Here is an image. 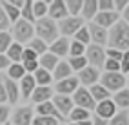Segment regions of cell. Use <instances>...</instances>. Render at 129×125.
Here are the masks:
<instances>
[{
    "label": "cell",
    "instance_id": "40",
    "mask_svg": "<svg viewBox=\"0 0 129 125\" xmlns=\"http://www.w3.org/2000/svg\"><path fill=\"white\" fill-rule=\"evenodd\" d=\"M60 121L51 116H35L33 118V125H58Z\"/></svg>",
    "mask_w": 129,
    "mask_h": 125
},
{
    "label": "cell",
    "instance_id": "46",
    "mask_svg": "<svg viewBox=\"0 0 129 125\" xmlns=\"http://www.w3.org/2000/svg\"><path fill=\"white\" fill-rule=\"evenodd\" d=\"M7 27H11V22H9V18L6 16V13L0 9V33L7 31Z\"/></svg>",
    "mask_w": 129,
    "mask_h": 125
},
{
    "label": "cell",
    "instance_id": "7",
    "mask_svg": "<svg viewBox=\"0 0 129 125\" xmlns=\"http://www.w3.org/2000/svg\"><path fill=\"white\" fill-rule=\"evenodd\" d=\"M73 103H75V107H80V109H85V111H94V107H96V102L91 98V94H89V89L87 87H78L73 93Z\"/></svg>",
    "mask_w": 129,
    "mask_h": 125
},
{
    "label": "cell",
    "instance_id": "41",
    "mask_svg": "<svg viewBox=\"0 0 129 125\" xmlns=\"http://www.w3.org/2000/svg\"><path fill=\"white\" fill-rule=\"evenodd\" d=\"M96 6H98V13L115 11V0H96Z\"/></svg>",
    "mask_w": 129,
    "mask_h": 125
},
{
    "label": "cell",
    "instance_id": "54",
    "mask_svg": "<svg viewBox=\"0 0 129 125\" xmlns=\"http://www.w3.org/2000/svg\"><path fill=\"white\" fill-rule=\"evenodd\" d=\"M4 125H13V123H11V121H6V123H4Z\"/></svg>",
    "mask_w": 129,
    "mask_h": 125
},
{
    "label": "cell",
    "instance_id": "11",
    "mask_svg": "<svg viewBox=\"0 0 129 125\" xmlns=\"http://www.w3.org/2000/svg\"><path fill=\"white\" fill-rule=\"evenodd\" d=\"M66 16H69V15H67L64 0H51L49 6H47V18L55 20V22H60V20H64Z\"/></svg>",
    "mask_w": 129,
    "mask_h": 125
},
{
    "label": "cell",
    "instance_id": "34",
    "mask_svg": "<svg viewBox=\"0 0 129 125\" xmlns=\"http://www.w3.org/2000/svg\"><path fill=\"white\" fill-rule=\"evenodd\" d=\"M66 2V9L69 16H80L82 13V2L84 0H64Z\"/></svg>",
    "mask_w": 129,
    "mask_h": 125
},
{
    "label": "cell",
    "instance_id": "47",
    "mask_svg": "<svg viewBox=\"0 0 129 125\" xmlns=\"http://www.w3.org/2000/svg\"><path fill=\"white\" fill-rule=\"evenodd\" d=\"M127 0H115V13H118V15H122L124 11H125V7H127Z\"/></svg>",
    "mask_w": 129,
    "mask_h": 125
},
{
    "label": "cell",
    "instance_id": "18",
    "mask_svg": "<svg viewBox=\"0 0 129 125\" xmlns=\"http://www.w3.org/2000/svg\"><path fill=\"white\" fill-rule=\"evenodd\" d=\"M35 87H37V83H35L33 74H25V76L18 82V89H20V96L22 98H31Z\"/></svg>",
    "mask_w": 129,
    "mask_h": 125
},
{
    "label": "cell",
    "instance_id": "21",
    "mask_svg": "<svg viewBox=\"0 0 129 125\" xmlns=\"http://www.w3.org/2000/svg\"><path fill=\"white\" fill-rule=\"evenodd\" d=\"M4 89H6V94H7V102L9 103H16L18 102V96H20V89H18V83L6 78L4 82Z\"/></svg>",
    "mask_w": 129,
    "mask_h": 125
},
{
    "label": "cell",
    "instance_id": "6",
    "mask_svg": "<svg viewBox=\"0 0 129 125\" xmlns=\"http://www.w3.org/2000/svg\"><path fill=\"white\" fill-rule=\"evenodd\" d=\"M80 27H84V18L82 16H66L64 20L58 22V33L64 38L67 36H75V33Z\"/></svg>",
    "mask_w": 129,
    "mask_h": 125
},
{
    "label": "cell",
    "instance_id": "10",
    "mask_svg": "<svg viewBox=\"0 0 129 125\" xmlns=\"http://www.w3.org/2000/svg\"><path fill=\"white\" fill-rule=\"evenodd\" d=\"M116 112H118V109H116V105L113 103V100H111V98L104 100V102H98L96 107H94V116H98V118L106 120V121H109Z\"/></svg>",
    "mask_w": 129,
    "mask_h": 125
},
{
    "label": "cell",
    "instance_id": "12",
    "mask_svg": "<svg viewBox=\"0 0 129 125\" xmlns=\"http://www.w3.org/2000/svg\"><path fill=\"white\" fill-rule=\"evenodd\" d=\"M80 87V83H78V78L75 76H69V78H66V80H60L56 82V85H55V91H56V94H64V96H71L76 89Z\"/></svg>",
    "mask_w": 129,
    "mask_h": 125
},
{
    "label": "cell",
    "instance_id": "50",
    "mask_svg": "<svg viewBox=\"0 0 129 125\" xmlns=\"http://www.w3.org/2000/svg\"><path fill=\"white\" fill-rule=\"evenodd\" d=\"M7 102V94H6V89H4V83H0V105H4Z\"/></svg>",
    "mask_w": 129,
    "mask_h": 125
},
{
    "label": "cell",
    "instance_id": "31",
    "mask_svg": "<svg viewBox=\"0 0 129 125\" xmlns=\"http://www.w3.org/2000/svg\"><path fill=\"white\" fill-rule=\"evenodd\" d=\"M67 118L71 120V123H78V121H85V120H91V112L85 111V109H80V107H75V109L69 112Z\"/></svg>",
    "mask_w": 129,
    "mask_h": 125
},
{
    "label": "cell",
    "instance_id": "55",
    "mask_svg": "<svg viewBox=\"0 0 129 125\" xmlns=\"http://www.w3.org/2000/svg\"><path fill=\"white\" fill-rule=\"evenodd\" d=\"M125 87H127V89H129V80H127V85H125Z\"/></svg>",
    "mask_w": 129,
    "mask_h": 125
},
{
    "label": "cell",
    "instance_id": "23",
    "mask_svg": "<svg viewBox=\"0 0 129 125\" xmlns=\"http://www.w3.org/2000/svg\"><path fill=\"white\" fill-rule=\"evenodd\" d=\"M0 9H2L4 13H6V16L9 18V22H11V26L15 22H18L20 20V9L16 6H13V2L11 0H6V2H0Z\"/></svg>",
    "mask_w": 129,
    "mask_h": 125
},
{
    "label": "cell",
    "instance_id": "17",
    "mask_svg": "<svg viewBox=\"0 0 129 125\" xmlns=\"http://www.w3.org/2000/svg\"><path fill=\"white\" fill-rule=\"evenodd\" d=\"M31 98H33V102H35L37 105L44 103V102H51V98H53V89H51V85L49 87L37 85L35 91H33V94H31Z\"/></svg>",
    "mask_w": 129,
    "mask_h": 125
},
{
    "label": "cell",
    "instance_id": "13",
    "mask_svg": "<svg viewBox=\"0 0 129 125\" xmlns=\"http://www.w3.org/2000/svg\"><path fill=\"white\" fill-rule=\"evenodd\" d=\"M120 20V15L115 13V11H106V13H96V16L93 18V22L96 26L104 27V29H111L115 24Z\"/></svg>",
    "mask_w": 129,
    "mask_h": 125
},
{
    "label": "cell",
    "instance_id": "1",
    "mask_svg": "<svg viewBox=\"0 0 129 125\" xmlns=\"http://www.w3.org/2000/svg\"><path fill=\"white\" fill-rule=\"evenodd\" d=\"M107 47L116 51H129V26L120 18L111 29H107Z\"/></svg>",
    "mask_w": 129,
    "mask_h": 125
},
{
    "label": "cell",
    "instance_id": "4",
    "mask_svg": "<svg viewBox=\"0 0 129 125\" xmlns=\"http://www.w3.org/2000/svg\"><path fill=\"white\" fill-rule=\"evenodd\" d=\"M100 85H104L109 93H118L120 89H124L127 85V78H125V74H122L120 71L116 73H107L104 71L100 74Z\"/></svg>",
    "mask_w": 129,
    "mask_h": 125
},
{
    "label": "cell",
    "instance_id": "32",
    "mask_svg": "<svg viewBox=\"0 0 129 125\" xmlns=\"http://www.w3.org/2000/svg\"><path fill=\"white\" fill-rule=\"evenodd\" d=\"M20 18L25 22L35 24V16H33V0H24V6L20 9Z\"/></svg>",
    "mask_w": 129,
    "mask_h": 125
},
{
    "label": "cell",
    "instance_id": "44",
    "mask_svg": "<svg viewBox=\"0 0 129 125\" xmlns=\"http://www.w3.org/2000/svg\"><path fill=\"white\" fill-rule=\"evenodd\" d=\"M104 69H106L107 73H116V71H120V64L115 62V60H109V58H106V62H104Z\"/></svg>",
    "mask_w": 129,
    "mask_h": 125
},
{
    "label": "cell",
    "instance_id": "49",
    "mask_svg": "<svg viewBox=\"0 0 129 125\" xmlns=\"http://www.w3.org/2000/svg\"><path fill=\"white\" fill-rule=\"evenodd\" d=\"M11 65V62L7 60V56L6 54H0V71H4V69H7Z\"/></svg>",
    "mask_w": 129,
    "mask_h": 125
},
{
    "label": "cell",
    "instance_id": "30",
    "mask_svg": "<svg viewBox=\"0 0 129 125\" xmlns=\"http://www.w3.org/2000/svg\"><path fill=\"white\" fill-rule=\"evenodd\" d=\"M47 6H49V2H46V0H33V16H35V22L47 16Z\"/></svg>",
    "mask_w": 129,
    "mask_h": 125
},
{
    "label": "cell",
    "instance_id": "36",
    "mask_svg": "<svg viewBox=\"0 0 129 125\" xmlns=\"http://www.w3.org/2000/svg\"><path fill=\"white\" fill-rule=\"evenodd\" d=\"M67 64H69V67L71 71L75 73H80L84 67H87V60H85V56H75V58H69L67 60Z\"/></svg>",
    "mask_w": 129,
    "mask_h": 125
},
{
    "label": "cell",
    "instance_id": "56",
    "mask_svg": "<svg viewBox=\"0 0 129 125\" xmlns=\"http://www.w3.org/2000/svg\"><path fill=\"white\" fill-rule=\"evenodd\" d=\"M69 125H76V123H69Z\"/></svg>",
    "mask_w": 129,
    "mask_h": 125
},
{
    "label": "cell",
    "instance_id": "33",
    "mask_svg": "<svg viewBox=\"0 0 129 125\" xmlns=\"http://www.w3.org/2000/svg\"><path fill=\"white\" fill-rule=\"evenodd\" d=\"M27 49H31L37 56H42L44 53H47V44H46V42H42L40 38H33L27 44Z\"/></svg>",
    "mask_w": 129,
    "mask_h": 125
},
{
    "label": "cell",
    "instance_id": "39",
    "mask_svg": "<svg viewBox=\"0 0 129 125\" xmlns=\"http://www.w3.org/2000/svg\"><path fill=\"white\" fill-rule=\"evenodd\" d=\"M13 44V38H11V33H0V54H6V51L9 49V45Z\"/></svg>",
    "mask_w": 129,
    "mask_h": 125
},
{
    "label": "cell",
    "instance_id": "3",
    "mask_svg": "<svg viewBox=\"0 0 129 125\" xmlns=\"http://www.w3.org/2000/svg\"><path fill=\"white\" fill-rule=\"evenodd\" d=\"M33 35H35V24H31V22H25L20 18L18 22H15L11 26V38H13V42H16L20 45L29 44L35 38Z\"/></svg>",
    "mask_w": 129,
    "mask_h": 125
},
{
    "label": "cell",
    "instance_id": "45",
    "mask_svg": "<svg viewBox=\"0 0 129 125\" xmlns=\"http://www.w3.org/2000/svg\"><path fill=\"white\" fill-rule=\"evenodd\" d=\"M9 116H11L9 107H7L6 103H4V105H0V125H4L6 121H9Z\"/></svg>",
    "mask_w": 129,
    "mask_h": 125
},
{
    "label": "cell",
    "instance_id": "35",
    "mask_svg": "<svg viewBox=\"0 0 129 125\" xmlns=\"http://www.w3.org/2000/svg\"><path fill=\"white\" fill-rule=\"evenodd\" d=\"M75 42H80L82 45H91V36H89V29H87V26H84V27H80L78 31L75 33Z\"/></svg>",
    "mask_w": 129,
    "mask_h": 125
},
{
    "label": "cell",
    "instance_id": "43",
    "mask_svg": "<svg viewBox=\"0 0 129 125\" xmlns=\"http://www.w3.org/2000/svg\"><path fill=\"white\" fill-rule=\"evenodd\" d=\"M120 73L129 74V51H125L122 54V60H120Z\"/></svg>",
    "mask_w": 129,
    "mask_h": 125
},
{
    "label": "cell",
    "instance_id": "57",
    "mask_svg": "<svg viewBox=\"0 0 129 125\" xmlns=\"http://www.w3.org/2000/svg\"><path fill=\"white\" fill-rule=\"evenodd\" d=\"M127 76H129V74H127Z\"/></svg>",
    "mask_w": 129,
    "mask_h": 125
},
{
    "label": "cell",
    "instance_id": "29",
    "mask_svg": "<svg viewBox=\"0 0 129 125\" xmlns=\"http://www.w3.org/2000/svg\"><path fill=\"white\" fill-rule=\"evenodd\" d=\"M25 74H27V73H25V69L22 67V64H11L9 67H7V78L16 82V83H18Z\"/></svg>",
    "mask_w": 129,
    "mask_h": 125
},
{
    "label": "cell",
    "instance_id": "15",
    "mask_svg": "<svg viewBox=\"0 0 129 125\" xmlns=\"http://www.w3.org/2000/svg\"><path fill=\"white\" fill-rule=\"evenodd\" d=\"M13 125H31L33 123V109L31 107H18L11 114Z\"/></svg>",
    "mask_w": 129,
    "mask_h": 125
},
{
    "label": "cell",
    "instance_id": "26",
    "mask_svg": "<svg viewBox=\"0 0 129 125\" xmlns=\"http://www.w3.org/2000/svg\"><path fill=\"white\" fill-rule=\"evenodd\" d=\"M87 89H89V94H91V98H93L96 103L111 98V93H109V91H107L104 85H100V83H94V85H91V87H87Z\"/></svg>",
    "mask_w": 129,
    "mask_h": 125
},
{
    "label": "cell",
    "instance_id": "52",
    "mask_svg": "<svg viewBox=\"0 0 129 125\" xmlns=\"http://www.w3.org/2000/svg\"><path fill=\"white\" fill-rule=\"evenodd\" d=\"M122 20L127 24V26H129V4H127V7H125V11L122 13Z\"/></svg>",
    "mask_w": 129,
    "mask_h": 125
},
{
    "label": "cell",
    "instance_id": "16",
    "mask_svg": "<svg viewBox=\"0 0 129 125\" xmlns=\"http://www.w3.org/2000/svg\"><path fill=\"white\" fill-rule=\"evenodd\" d=\"M69 42H71V40H67V38H64V36H58L53 44L49 45V53L55 54L56 58L69 54Z\"/></svg>",
    "mask_w": 129,
    "mask_h": 125
},
{
    "label": "cell",
    "instance_id": "37",
    "mask_svg": "<svg viewBox=\"0 0 129 125\" xmlns=\"http://www.w3.org/2000/svg\"><path fill=\"white\" fill-rule=\"evenodd\" d=\"M107 125H129V112H127V111L116 112L113 118L107 121Z\"/></svg>",
    "mask_w": 129,
    "mask_h": 125
},
{
    "label": "cell",
    "instance_id": "5",
    "mask_svg": "<svg viewBox=\"0 0 129 125\" xmlns=\"http://www.w3.org/2000/svg\"><path fill=\"white\" fill-rule=\"evenodd\" d=\"M85 60H87V65H91V67L94 69H98L100 67H104V62H106V49L104 47H100V45H87L85 47Z\"/></svg>",
    "mask_w": 129,
    "mask_h": 125
},
{
    "label": "cell",
    "instance_id": "53",
    "mask_svg": "<svg viewBox=\"0 0 129 125\" xmlns=\"http://www.w3.org/2000/svg\"><path fill=\"white\" fill-rule=\"evenodd\" d=\"M76 125H91V120H85V121H78Z\"/></svg>",
    "mask_w": 129,
    "mask_h": 125
},
{
    "label": "cell",
    "instance_id": "38",
    "mask_svg": "<svg viewBox=\"0 0 129 125\" xmlns=\"http://www.w3.org/2000/svg\"><path fill=\"white\" fill-rule=\"evenodd\" d=\"M84 54H85V45H82L80 42L71 40V42H69V58H75V56H84Z\"/></svg>",
    "mask_w": 129,
    "mask_h": 125
},
{
    "label": "cell",
    "instance_id": "27",
    "mask_svg": "<svg viewBox=\"0 0 129 125\" xmlns=\"http://www.w3.org/2000/svg\"><path fill=\"white\" fill-rule=\"evenodd\" d=\"M22 54H24V45L16 44V42H13L9 45V49L6 51V56H7V60L11 64H20L22 62Z\"/></svg>",
    "mask_w": 129,
    "mask_h": 125
},
{
    "label": "cell",
    "instance_id": "8",
    "mask_svg": "<svg viewBox=\"0 0 129 125\" xmlns=\"http://www.w3.org/2000/svg\"><path fill=\"white\" fill-rule=\"evenodd\" d=\"M51 102H53L55 109L58 111V114L62 116V118L69 116V112L75 109V103H73V98H71V96H64V94H53Z\"/></svg>",
    "mask_w": 129,
    "mask_h": 125
},
{
    "label": "cell",
    "instance_id": "9",
    "mask_svg": "<svg viewBox=\"0 0 129 125\" xmlns=\"http://www.w3.org/2000/svg\"><path fill=\"white\" fill-rule=\"evenodd\" d=\"M76 78H78V83H82V87H91L94 83H98L100 80V71L87 65V67H84L80 73H76Z\"/></svg>",
    "mask_w": 129,
    "mask_h": 125
},
{
    "label": "cell",
    "instance_id": "2",
    "mask_svg": "<svg viewBox=\"0 0 129 125\" xmlns=\"http://www.w3.org/2000/svg\"><path fill=\"white\" fill-rule=\"evenodd\" d=\"M35 33H37V38H40L42 42H46V44H53V42L60 36L58 33V24L51 18H40L35 22Z\"/></svg>",
    "mask_w": 129,
    "mask_h": 125
},
{
    "label": "cell",
    "instance_id": "22",
    "mask_svg": "<svg viewBox=\"0 0 129 125\" xmlns=\"http://www.w3.org/2000/svg\"><path fill=\"white\" fill-rule=\"evenodd\" d=\"M53 74V80H56V82H60V80H66V78H69V76H73V71H71V67H69V64H67L66 60H60L58 64H56V67H55V71L51 73Z\"/></svg>",
    "mask_w": 129,
    "mask_h": 125
},
{
    "label": "cell",
    "instance_id": "51",
    "mask_svg": "<svg viewBox=\"0 0 129 125\" xmlns=\"http://www.w3.org/2000/svg\"><path fill=\"white\" fill-rule=\"evenodd\" d=\"M91 125H107V121L106 120H102V118H98V116H91Z\"/></svg>",
    "mask_w": 129,
    "mask_h": 125
},
{
    "label": "cell",
    "instance_id": "24",
    "mask_svg": "<svg viewBox=\"0 0 129 125\" xmlns=\"http://www.w3.org/2000/svg\"><path fill=\"white\" fill-rule=\"evenodd\" d=\"M113 103L116 105V109H120V111H127L129 109V89L127 87H124V89H120L118 93H115L113 94Z\"/></svg>",
    "mask_w": 129,
    "mask_h": 125
},
{
    "label": "cell",
    "instance_id": "14",
    "mask_svg": "<svg viewBox=\"0 0 129 125\" xmlns=\"http://www.w3.org/2000/svg\"><path fill=\"white\" fill-rule=\"evenodd\" d=\"M87 29H89L91 42H93L94 45H100V47L107 45V29H104V27L96 26L94 22H91V24H89V26H87Z\"/></svg>",
    "mask_w": 129,
    "mask_h": 125
},
{
    "label": "cell",
    "instance_id": "20",
    "mask_svg": "<svg viewBox=\"0 0 129 125\" xmlns=\"http://www.w3.org/2000/svg\"><path fill=\"white\" fill-rule=\"evenodd\" d=\"M58 62H60V60H58L55 54H51L49 51L44 53L42 56H38V67H40V69H44V71H47V73H53Z\"/></svg>",
    "mask_w": 129,
    "mask_h": 125
},
{
    "label": "cell",
    "instance_id": "28",
    "mask_svg": "<svg viewBox=\"0 0 129 125\" xmlns=\"http://www.w3.org/2000/svg\"><path fill=\"white\" fill-rule=\"evenodd\" d=\"M33 78H35V83H37V85L49 87V85H51V82H53V74L38 67L35 73H33Z\"/></svg>",
    "mask_w": 129,
    "mask_h": 125
},
{
    "label": "cell",
    "instance_id": "48",
    "mask_svg": "<svg viewBox=\"0 0 129 125\" xmlns=\"http://www.w3.org/2000/svg\"><path fill=\"white\" fill-rule=\"evenodd\" d=\"M27 60H38V56L31 51V49L24 47V54H22V62H27Z\"/></svg>",
    "mask_w": 129,
    "mask_h": 125
},
{
    "label": "cell",
    "instance_id": "42",
    "mask_svg": "<svg viewBox=\"0 0 129 125\" xmlns=\"http://www.w3.org/2000/svg\"><path fill=\"white\" fill-rule=\"evenodd\" d=\"M122 51H116V49H106V58H109V60H115V62H118L120 64V60H122Z\"/></svg>",
    "mask_w": 129,
    "mask_h": 125
},
{
    "label": "cell",
    "instance_id": "19",
    "mask_svg": "<svg viewBox=\"0 0 129 125\" xmlns=\"http://www.w3.org/2000/svg\"><path fill=\"white\" fill-rule=\"evenodd\" d=\"M37 112H38V116H51V118H56L60 123H62L66 118H62V116L58 114V111L55 109V105H53V102H44V103H38L37 105Z\"/></svg>",
    "mask_w": 129,
    "mask_h": 125
},
{
    "label": "cell",
    "instance_id": "25",
    "mask_svg": "<svg viewBox=\"0 0 129 125\" xmlns=\"http://www.w3.org/2000/svg\"><path fill=\"white\" fill-rule=\"evenodd\" d=\"M96 13H98L96 0H84V2H82V13H80V16L84 20L93 22V18L96 16Z\"/></svg>",
    "mask_w": 129,
    "mask_h": 125
}]
</instances>
